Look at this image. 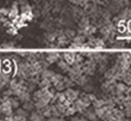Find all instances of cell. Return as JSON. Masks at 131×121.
<instances>
[{
  "label": "cell",
  "mask_w": 131,
  "mask_h": 121,
  "mask_svg": "<svg viewBox=\"0 0 131 121\" xmlns=\"http://www.w3.org/2000/svg\"><path fill=\"white\" fill-rule=\"evenodd\" d=\"M8 75L5 73H0V88L4 87L6 83L8 82Z\"/></svg>",
  "instance_id": "6"
},
{
  "label": "cell",
  "mask_w": 131,
  "mask_h": 121,
  "mask_svg": "<svg viewBox=\"0 0 131 121\" xmlns=\"http://www.w3.org/2000/svg\"><path fill=\"white\" fill-rule=\"evenodd\" d=\"M122 79H123V81L125 82L126 84L131 85V69L125 71V73H124Z\"/></svg>",
  "instance_id": "5"
},
{
  "label": "cell",
  "mask_w": 131,
  "mask_h": 121,
  "mask_svg": "<svg viewBox=\"0 0 131 121\" xmlns=\"http://www.w3.org/2000/svg\"><path fill=\"white\" fill-rule=\"evenodd\" d=\"M120 19L122 20H129L131 19V9L125 8L123 11L120 13Z\"/></svg>",
  "instance_id": "8"
},
{
  "label": "cell",
  "mask_w": 131,
  "mask_h": 121,
  "mask_svg": "<svg viewBox=\"0 0 131 121\" xmlns=\"http://www.w3.org/2000/svg\"><path fill=\"white\" fill-rule=\"evenodd\" d=\"M50 85H51L50 80H48V79H45V78H42V80L39 82V86H40L41 88H48Z\"/></svg>",
  "instance_id": "9"
},
{
  "label": "cell",
  "mask_w": 131,
  "mask_h": 121,
  "mask_svg": "<svg viewBox=\"0 0 131 121\" xmlns=\"http://www.w3.org/2000/svg\"><path fill=\"white\" fill-rule=\"evenodd\" d=\"M55 75V73L52 71H49V70H43L42 71V78H45V79H48V80H52L53 76Z\"/></svg>",
  "instance_id": "7"
},
{
  "label": "cell",
  "mask_w": 131,
  "mask_h": 121,
  "mask_svg": "<svg viewBox=\"0 0 131 121\" xmlns=\"http://www.w3.org/2000/svg\"><path fill=\"white\" fill-rule=\"evenodd\" d=\"M64 95L66 96V99H67V101L70 102V103L75 102L76 100L78 99V96H79L78 91H76V90H74V89H72V88H67V90L64 91Z\"/></svg>",
  "instance_id": "1"
},
{
  "label": "cell",
  "mask_w": 131,
  "mask_h": 121,
  "mask_svg": "<svg viewBox=\"0 0 131 121\" xmlns=\"http://www.w3.org/2000/svg\"><path fill=\"white\" fill-rule=\"evenodd\" d=\"M73 47H81V46H84V36H78L76 37L74 41H73V44H72Z\"/></svg>",
  "instance_id": "4"
},
{
  "label": "cell",
  "mask_w": 131,
  "mask_h": 121,
  "mask_svg": "<svg viewBox=\"0 0 131 121\" xmlns=\"http://www.w3.org/2000/svg\"><path fill=\"white\" fill-rule=\"evenodd\" d=\"M63 57L65 58V62L68 63L69 65L70 64H74L76 63V58H77V54L73 53H66L63 54Z\"/></svg>",
  "instance_id": "2"
},
{
  "label": "cell",
  "mask_w": 131,
  "mask_h": 121,
  "mask_svg": "<svg viewBox=\"0 0 131 121\" xmlns=\"http://www.w3.org/2000/svg\"><path fill=\"white\" fill-rule=\"evenodd\" d=\"M60 54L58 53H49L46 54V61L48 63H54L60 58Z\"/></svg>",
  "instance_id": "3"
},
{
  "label": "cell",
  "mask_w": 131,
  "mask_h": 121,
  "mask_svg": "<svg viewBox=\"0 0 131 121\" xmlns=\"http://www.w3.org/2000/svg\"><path fill=\"white\" fill-rule=\"evenodd\" d=\"M73 33H74L73 31H67V36H69V37H72V36L74 35Z\"/></svg>",
  "instance_id": "13"
},
{
  "label": "cell",
  "mask_w": 131,
  "mask_h": 121,
  "mask_svg": "<svg viewBox=\"0 0 131 121\" xmlns=\"http://www.w3.org/2000/svg\"><path fill=\"white\" fill-rule=\"evenodd\" d=\"M72 2L75 4H82V3H84V0H72Z\"/></svg>",
  "instance_id": "12"
},
{
  "label": "cell",
  "mask_w": 131,
  "mask_h": 121,
  "mask_svg": "<svg viewBox=\"0 0 131 121\" xmlns=\"http://www.w3.org/2000/svg\"><path fill=\"white\" fill-rule=\"evenodd\" d=\"M94 27H92L91 25H88L86 28L83 29V32H84V35L86 36H89V35H91L92 33H94Z\"/></svg>",
  "instance_id": "11"
},
{
  "label": "cell",
  "mask_w": 131,
  "mask_h": 121,
  "mask_svg": "<svg viewBox=\"0 0 131 121\" xmlns=\"http://www.w3.org/2000/svg\"><path fill=\"white\" fill-rule=\"evenodd\" d=\"M58 67H60L61 70L63 71H65V72H69L71 70L70 69V66H69V64L68 63H66L65 61H60V63H58Z\"/></svg>",
  "instance_id": "10"
}]
</instances>
